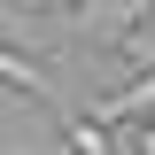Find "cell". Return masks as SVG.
Here are the masks:
<instances>
[{
    "label": "cell",
    "mask_w": 155,
    "mask_h": 155,
    "mask_svg": "<svg viewBox=\"0 0 155 155\" xmlns=\"http://www.w3.org/2000/svg\"><path fill=\"white\" fill-rule=\"evenodd\" d=\"M155 16V0H78V31H93V39H124L132 23H147Z\"/></svg>",
    "instance_id": "6da1fadb"
},
{
    "label": "cell",
    "mask_w": 155,
    "mask_h": 155,
    "mask_svg": "<svg viewBox=\"0 0 155 155\" xmlns=\"http://www.w3.org/2000/svg\"><path fill=\"white\" fill-rule=\"evenodd\" d=\"M0 85H8V93H23V101H47V109H54V85H47V70H39V62H23L8 39H0Z\"/></svg>",
    "instance_id": "7a4b0ae2"
},
{
    "label": "cell",
    "mask_w": 155,
    "mask_h": 155,
    "mask_svg": "<svg viewBox=\"0 0 155 155\" xmlns=\"http://www.w3.org/2000/svg\"><path fill=\"white\" fill-rule=\"evenodd\" d=\"M62 140H70L78 155H109L116 132H109V124H93V116H62Z\"/></svg>",
    "instance_id": "3957f363"
},
{
    "label": "cell",
    "mask_w": 155,
    "mask_h": 155,
    "mask_svg": "<svg viewBox=\"0 0 155 155\" xmlns=\"http://www.w3.org/2000/svg\"><path fill=\"white\" fill-rule=\"evenodd\" d=\"M140 147H147V155H155V124H147V132H140Z\"/></svg>",
    "instance_id": "277c9868"
}]
</instances>
